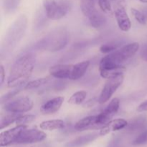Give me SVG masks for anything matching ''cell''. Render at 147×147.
<instances>
[{"mask_svg":"<svg viewBox=\"0 0 147 147\" xmlns=\"http://www.w3.org/2000/svg\"><path fill=\"white\" fill-rule=\"evenodd\" d=\"M142 3H145V4H147V0H139Z\"/></svg>","mask_w":147,"mask_h":147,"instance_id":"cell-35","label":"cell"},{"mask_svg":"<svg viewBox=\"0 0 147 147\" xmlns=\"http://www.w3.org/2000/svg\"><path fill=\"white\" fill-rule=\"evenodd\" d=\"M73 65H55L49 69L50 76L57 79H70Z\"/></svg>","mask_w":147,"mask_h":147,"instance_id":"cell-13","label":"cell"},{"mask_svg":"<svg viewBox=\"0 0 147 147\" xmlns=\"http://www.w3.org/2000/svg\"><path fill=\"white\" fill-rule=\"evenodd\" d=\"M98 5L100 9L104 13L109 14H113L111 4L109 0H98Z\"/></svg>","mask_w":147,"mask_h":147,"instance_id":"cell-29","label":"cell"},{"mask_svg":"<svg viewBox=\"0 0 147 147\" xmlns=\"http://www.w3.org/2000/svg\"><path fill=\"white\" fill-rule=\"evenodd\" d=\"M46 16L52 20H58L67 14L71 7L69 0H43Z\"/></svg>","mask_w":147,"mask_h":147,"instance_id":"cell-5","label":"cell"},{"mask_svg":"<svg viewBox=\"0 0 147 147\" xmlns=\"http://www.w3.org/2000/svg\"><path fill=\"white\" fill-rule=\"evenodd\" d=\"M128 126V122L123 119H116L111 120L100 129V136H105L108 134L121 130Z\"/></svg>","mask_w":147,"mask_h":147,"instance_id":"cell-14","label":"cell"},{"mask_svg":"<svg viewBox=\"0 0 147 147\" xmlns=\"http://www.w3.org/2000/svg\"><path fill=\"white\" fill-rule=\"evenodd\" d=\"M137 111L139 112L147 111V100H145L143 103H141L137 108Z\"/></svg>","mask_w":147,"mask_h":147,"instance_id":"cell-33","label":"cell"},{"mask_svg":"<svg viewBox=\"0 0 147 147\" xmlns=\"http://www.w3.org/2000/svg\"><path fill=\"white\" fill-rule=\"evenodd\" d=\"M119 46H120V42H111L106 43L100 46V51L102 53H111L117 50Z\"/></svg>","mask_w":147,"mask_h":147,"instance_id":"cell-26","label":"cell"},{"mask_svg":"<svg viewBox=\"0 0 147 147\" xmlns=\"http://www.w3.org/2000/svg\"><path fill=\"white\" fill-rule=\"evenodd\" d=\"M50 78H38L36 79V80H32V81L26 83L24 89L25 90H32V89L38 88L47 84L50 81Z\"/></svg>","mask_w":147,"mask_h":147,"instance_id":"cell-24","label":"cell"},{"mask_svg":"<svg viewBox=\"0 0 147 147\" xmlns=\"http://www.w3.org/2000/svg\"><path fill=\"white\" fill-rule=\"evenodd\" d=\"M147 144V129H144L132 142V144L139 146Z\"/></svg>","mask_w":147,"mask_h":147,"instance_id":"cell-30","label":"cell"},{"mask_svg":"<svg viewBox=\"0 0 147 147\" xmlns=\"http://www.w3.org/2000/svg\"><path fill=\"white\" fill-rule=\"evenodd\" d=\"M2 8L4 13L7 14H12L20 7L21 0H1Z\"/></svg>","mask_w":147,"mask_h":147,"instance_id":"cell-20","label":"cell"},{"mask_svg":"<svg viewBox=\"0 0 147 147\" xmlns=\"http://www.w3.org/2000/svg\"><path fill=\"white\" fill-rule=\"evenodd\" d=\"M100 134H89L85 136H80L74 140L71 141L66 144V147H80L93 142Z\"/></svg>","mask_w":147,"mask_h":147,"instance_id":"cell-18","label":"cell"},{"mask_svg":"<svg viewBox=\"0 0 147 147\" xmlns=\"http://www.w3.org/2000/svg\"><path fill=\"white\" fill-rule=\"evenodd\" d=\"M34 64L35 56L32 53L19 57L10 68L7 86L9 88H15L26 84L25 82L32 73Z\"/></svg>","mask_w":147,"mask_h":147,"instance_id":"cell-2","label":"cell"},{"mask_svg":"<svg viewBox=\"0 0 147 147\" xmlns=\"http://www.w3.org/2000/svg\"><path fill=\"white\" fill-rule=\"evenodd\" d=\"M47 135L42 131L36 129H25L20 135L15 144H33L44 140Z\"/></svg>","mask_w":147,"mask_h":147,"instance_id":"cell-8","label":"cell"},{"mask_svg":"<svg viewBox=\"0 0 147 147\" xmlns=\"http://www.w3.org/2000/svg\"><path fill=\"white\" fill-rule=\"evenodd\" d=\"M86 96H87V92L85 90H80L73 93L68 99L67 102L70 104L80 105L86 100Z\"/></svg>","mask_w":147,"mask_h":147,"instance_id":"cell-23","label":"cell"},{"mask_svg":"<svg viewBox=\"0 0 147 147\" xmlns=\"http://www.w3.org/2000/svg\"><path fill=\"white\" fill-rule=\"evenodd\" d=\"M131 13L134 15V18L136 19V21L142 24H145L147 22V18L144 14L142 11H140L139 9H136L135 8L131 9Z\"/></svg>","mask_w":147,"mask_h":147,"instance_id":"cell-28","label":"cell"},{"mask_svg":"<svg viewBox=\"0 0 147 147\" xmlns=\"http://www.w3.org/2000/svg\"><path fill=\"white\" fill-rule=\"evenodd\" d=\"M40 127L41 129L45 131L59 130L65 127V122L60 119L45 121L40 123Z\"/></svg>","mask_w":147,"mask_h":147,"instance_id":"cell-19","label":"cell"},{"mask_svg":"<svg viewBox=\"0 0 147 147\" xmlns=\"http://www.w3.org/2000/svg\"><path fill=\"white\" fill-rule=\"evenodd\" d=\"M120 106V100L118 98H114L111 100L109 104L100 113L98 114V121L102 126L106 125L111 120L112 118L116 114Z\"/></svg>","mask_w":147,"mask_h":147,"instance_id":"cell-10","label":"cell"},{"mask_svg":"<svg viewBox=\"0 0 147 147\" xmlns=\"http://www.w3.org/2000/svg\"><path fill=\"white\" fill-rule=\"evenodd\" d=\"M27 129L26 126H17L16 127L1 132L0 134V145L6 146L15 143L22 132Z\"/></svg>","mask_w":147,"mask_h":147,"instance_id":"cell-11","label":"cell"},{"mask_svg":"<svg viewBox=\"0 0 147 147\" xmlns=\"http://www.w3.org/2000/svg\"><path fill=\"white\" fill-rule=\"evenodd\" d=\"M86 17H88V19L90 25L94 28H100L103 26H104V24L106 23V17L100 12L98 11L96 9V8L92 10L86 16Z\"/></svg>","mask_w":147,"mask_h":147,"instance_id":"cell-16","label":"cell"},{"mask_svg":"<svg viewBox=\"0 0 147 147\" xmlns=\"http://www.w3.org/2000/svg\"><path fill=\"white\" fill-rule=\"evenodd\" d=\"M114 14L119 29L123 32L129 31L131 27V23L126 12L124 4H122L121 2H119L116 6Z\"/></svg>","mask_w":147,"mask_h":147,"instance_id":"cell-9","label":"cell"},{"mask_svg":"<svg viewBox=\"0 0 147 147\" xmlns=\"http://www.w3.org/2000/svg\"><path fill=\"white\" fill-rule=\"evenodd\" d=\"M103 127L98 121V115L90 116L79 120L75 125V129L79 131L91 129H100Z\"/></svg>","mask_w":147,"mask_h":147,"instance_id":"cell-12","label":"cell"},{"mask_svg":"<svg viewBox=\"0 0 147 147\" xmlns=\"http://www.w3.org/2000/svg\"><path fill=\"white\" fill-rule=\"evenodd\" d=\"M146 126V119L144 117H139L132 121L130 123H128V131H136L142 130Z\"/></svg>","mask_w":147,"mask_h":147,"instance_id":"cell-22","label":"cell"},{"mask_svg":"<svg viewBox=\"0 0 147 147\" xmlns=\"http://www.w3.org/2000/svg\"><path fill=\"white\" fill-rule=\"evenodd\" d=\"M35 119L34 115H21L16 121L17 126H26V124L32 122Z\"/></svg>","mask_w":147,"mask_h":147,"instance_id":"cell-27","label":"cell"},{"mask_svg":"<svg viewBox=\"0 0 147 147\" xmlns=\"http://www.w3.org/2000/svg\"><path fill=\"white\" fill-rule=\"evenodd\" d=\"M98 102V99H96V98L93 99H90L89 100L86 101V103L83 104V107H86V108H90L92 106H93L95 105V103Z\"/></svg>","mask_w":147,"mask_h":147,"instance_id":"cell-32","label":"cell"},{"mask_svg":"<svg viewBox=\"0 0 147 147\" xmlns=\"http://www.w3.org/2000/svg\"><path fill=\"white\" fill-rule=\"evenodd\" d=\"M27 27V18L24 14L19 16L6 32L1 45V54H9L17 47Z\"/></svg>","mask_w":147,"mask_h":147,"instance_id":"cell-3","label":"cell"},{"mask_svg":"<svg viewBox=\"0 0 147 147\" xmlns=\"http://www.w3.org/2000/svg\"><path fill=\"white\" fill-rule=\"evenodd\" d=\"M68 32L65 28L55 29L40 41V47L50 52L62 50L68 42Z\"/></svg>","mask_w":147,"mask_h":147,"instance_id":"cell-4","label":"cell"},{"mask_svg":"<svg viewBox=\"0 0 147 147\" xmlns=\"http://www.w3.org/2000/svg\"><path fill=\"white\" fill-rule=\"evenodd\" d=\"M139 49V44L138 42L129 43L103 57L99 64L100 76L110 78L116 76L124 67L123 63L131 58Z\"/></svg>","mask_w":147,"mask_h":147,"instance_id":"cell-1","label":"cell"},{"mask_svg":"<svg viewBox=\"0 0 147 147\" xmlns=\"http://www.w3.org/2000/svg\"><path fill=\"white\" fill-rule=\"evenodd\" d=\"M89 65H90L89 60H85V61L73 65V71H72L71 77H70V80H76L81 78L87 71Z\"/></svg>","mask_w":147,"mask_h":147,"instance_id":"cell-17","label":"cell"},{"mask_svg":"<svg viewBox=\"0 0 147 147\" xmlns=\"http://www.w3.org/2000/svg\"><path fill=\"white\" fill-rule=\"evenodd\" d=\"M63 102L64 98L62 96L50 99L42 106L41 112L43 114H53L60 110Z\"/></svg>","mask_w":147,"mask_h":147,"instance_id":"cell-15","label":"cell"},{"mask_svg":"<svg viewBox=\"0 0 147 147\" xmlns=\"http://www.w3.org/2000/svg\"><path fill=\"white\" fill-rule=\"evenodd\" d=\"M123 75L107 79V81L105 83L102 91L98 98V103L103 104L106 102L109 101L113 95L116 93L117 89L120 87L123 82Z\"/></svg>","mask_w":147,"mask_h":147,"instance_id":"cell-7","label":"cell"},{"mask_svg":"<svg viewBox=\"0 0 147 147\" xmlns=\"http://www.w3.org/2000/svg\"><path fill=\"white\" fill-rule=\"evenodd\" d=\"M34 102L28 96H20L4 103V110L8 113H24L32 109Z\"/></svg>","mask_w":147,"mask_h":147,"instance_id":"cell-6","label":"cell"},{"mask_svg":"<svg viewBox=\"0 0 147 147\" xmlns=\"http://www.w3.org/2000/svg\"><path fill=\"white\" fill-rule=\"evenodd\" d=\"M21 115V113H9V114L1 116V120H0V129H3L4 128L7 127L11 123H16L18 118Z\"/></svg>","mask_w":147,"mask_h":147,"instance_id":"cell-21","label":"cell"},{"mask_svg":"<svg viewBox=\"0 0 147 147\" xmlns=\"http://www.w3.org/2000/svg\"><path fill=\"white\" fill-rule=\"evenodd\" d=\"M5 79V70L2 65H0V85H2Z\"/></svg>","mask_w":147,"mask_h":147,"instance_id":"cell-31","label":"cell"},{"mask_svg":"<svg viewBox=\"0 0 147 147\" xmlns=\"http://www.w3.org/2000/svg\"><path fill=\"white\" fill-rule=\"evenodd\" d=\"M26 84L22 85V86H17V87H15V88L13 90H11V91L8 92L6 94L3 95L1 97V103L3 104V103H7V101L10 100L11 99H12V98H14L16 95L18 94L22 90L24 89V87H25Z\"/></svg>","mask_w":147,"mask_h":147,"instance_id":"cell-25","label":"cell"},{"mask_svg":"<svg viewBox=\"0 0 147 147\" xmlns=\"http://www.w3.org/2000/svg\"><path fill=\"white\" fill-rule=\"evenodd\" d=\"M141 56L142 58L145 61H147V47L144 48L141 52Z\"/></svg>","mask_w":147,"mask_h":147,"instance_id":"cell-34","label":"cell"}]
</instances>
